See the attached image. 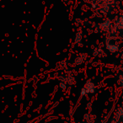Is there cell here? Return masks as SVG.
<instances>
[{"mask_svg":"<svg viewBox=\"0 0 123 123\" xmlns=\"http://www.w3.org/2000/svg\"><path fill=\"white\" fill-rule=\"evenodd\" d=\"M93 92H94V85L91 81H89V82L86 83L85 86L83 88L82 91H81V96H84L87 94Z\"/></svg>","mask_w":123,"mask_h":123,"instance_id":"1","label":"cell"},{"mask_svg":"<svg viewBox=\"0 0 123 123\" xmlns=\"http://www.w3.org/2000/svg\"><path fill=\"white\" fill-rule=\"evenodd\" d=\"M120 25H121V28H123V16L121 18V19H120Z\"/></svg>","mask_w":123,"mask_h":123,"instance_id":"3","label":"cell"},{"mask_svg":"<svg viewBox=\"0 0 123 123\" xmlns=\"http://www.w3.org/2000/svg\"><path fill=\"white\" fill-rule=\"evenodd\" d=\"M60 86H61V88H62V89H66V85L63 84V83H62V84H60Z\"/></svg>","mask_w":123,"mask_h":123,"instance_id":"4","label":"cell"},{"mask_svg":"<svg viewBox=\"0 0 123 123\" xmlns=\"http://www.w3.org/2000/svg\"><path fill=\"white\" fill-rule=\"evenodd\" d=\"M107 49L111 52H115L118 50V46L116 45H108L107 44Z\"/></svg>","mask_w":123,"mask_h":123,"instance_id":"2","label":"cell"}]
</instances>
